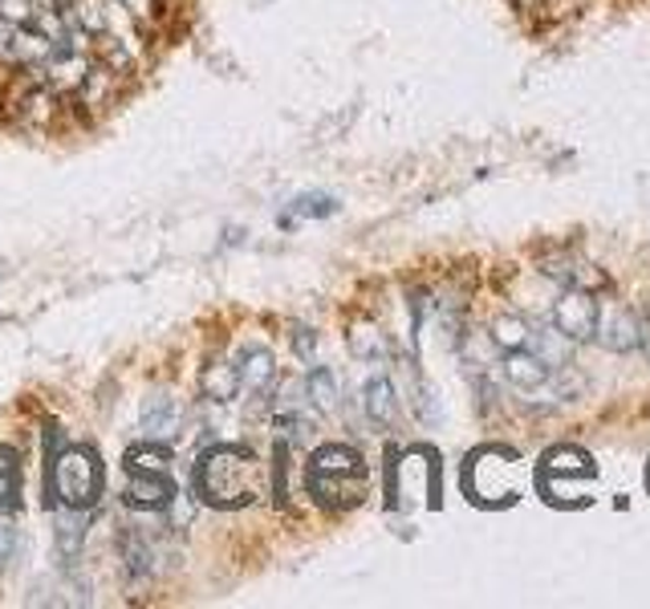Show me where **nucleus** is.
I'll list each match as a JSON object with an SVG mask.
<instances>
[{
	"instance_id": "nucleus-9",
	"label": "nucleus",
	"mask_w": 650,
	"mask_h": 609,
	"mask_svg": "<svg viewBox=\"0 0 650 609\" xmlns=\"http://www.w3.org/2000/svg\"><path fill=\"white\" fill-rule=\"evenodd\" d=\"M142 435L151 443H171L179 435V407L167 390H151L142 402Z\"/></svg>"
},
{
	"instance_id": "nucleus-4",
	"label": "nucleus",
	"mask_w": 650,
	"mask_h": 609,
	"mask_svg": "<svg viewBox=\"0 0 650 609\" xmlns=\"http://www.w3.org/2000/svg\"><path fill=\"white\" fill-rule=\"evenodd\" d=\"M310 492L313 500L325 504V508H358L371 492V475H366V463L358 468H310Z\"/></svg>"
},
{
	"instance_id": "nucleus-28",
	"label": "nucleus",
	"mask_w": 650,
	"mask_h": 609,
	"mask_svg": "<svg viewBox=\"0 0 650 609\" xmlns=\"http://www.w3.org/2000/svg\"><path fill=\"white\" fill-rule=\"evenodd\" d=\"M13 29H16V25H9V21L0 16V58H4V61H9V46H13Z\"/></svg>"
},
{
	"instance_id": "nucleus-8",
	"label": "nucleus",
	"mask_w": 650,
	"mask_h": 609,
	"mask_svg": "<svg viewBox=\"0 0 650 609\" xmlns=\"http://www.w3.org/2000/svg\"><path fill=\"white\" fill-rule=\"evenodd\" d=\"M504 378H509L516 390H525V395H541L545 386L553 382V365L533 350H509V358H504Z\"/></svg>"
},
{
	"instance_id": "nucleus-19",
	"label": "nucleus",
	"mask_w": 650,
	"mask_h": 609,
	"mask_svg": "<svg viewBox=\"0 0 650 609\" xmlns=\"http://www.w3.org/2000/svg\"><path fill=\"white\" fill-rule=\"evenodd\" d=\"M528 341H533V325L521 318H500L492 325V346L500 350H528Z\"/></svg>"
},
{
	"instance_id": "nucleus-24",
	"label": "nucleus",
	"mask_w": 650,
	"mask_h": 609,
	"mask_svg": "<svg viewBox=\"0 0 650 609\" xmlns=\"http://www.w3.org/2000/svg\"><path fill=\"white\" fill-rule=\"evenodd\" d=\"M13 552H16V524L9 517H0V573L9 569Z\"/></svg>"
},
{
	"instance_id": "nucleus-25",
	"label": "nucleus",
	"mask_w": 650,
	"mask_h": 609,
	"mask_svg": "<svg viewBox=\"0 0 650 609\" xmlns=\"http://www.w3.org/2000/svg\"><path fill=\"white\" fill-rule=\"evenodd\" d=\"M126 13L135 16L139 25H151L155 21V13H159V0H118Z\"/></svg>"
},
{
	"instance_id": "nucleus-6",
	"label": "nucleus",
	"mask_w": 650,
	"mask_h": 609,
	"mask_svg": "<svg viewBox=\"0 0 650 609\" xmlns=\"http://www.w3.org/2000/svg\"><path fill=\"white\" fill-rule=\"evenodd\" d=\"M553 325H558L570 341L593 337V330H598V301H593L586 289H565V297L553 304Z\"/></svg>"
},
{
	"instance_id": "nucleus-1",
	"label": "nucleus",
	"mask_w": 650,
	"mask_h": 609,
	"mask_svg": "<svg viewBox=\"0 0 650 609\" xmlns=\"http://www.w3.org/2000/svg\"><path fill=\"white\" fill-rule=\"evenodd\" d=\"M196 492L212 508H245L264 496V468L245 447H212L196 463Z\"/></svg>"
},
{
	"instance_id": "nucleus-5",
	"label": "nucleus",
	"mask_w": 650,
	"mask_h": 609,
	"mask_svg": "<svg viewBox=\"0 0 650 609\" xmlns=\"http://www.w3.org/2000/svg\"><path fill=\"white\" fill-rule=\"evenodd\" d=\"M37 70V82L53 94H74L86 82V74L93 70V61L86 53H74V49H58L49 61L33 65Z\"/></svg>"
},
{
	"instance_id": "nucleus-13",
	"label": "nucleus",
	"mask_w": 650,
	"mask_h": 609,
	"mask_svg": "<svg viewBox=\"0 0 650 609\" xmlns=\"http://www.w3.org/2000/svg\"><path fill=\"white\" fill-rule=\"evenodd\" d=\"M593 334H602L605 350H635L638 346V325L626 309H610L605 318L598 313V330Z\"/></svg>"
},
{
	"instance_id": "nucleus-15",
	"label": "nucleus",
	"mask_w": 650,
	"mask_h": 609,
	"mask_svg": "<svg viewBox=\"0 0 650 609\" xmlns=\"http://www.w3.org/2000/svg\"><path fill=\"white\" fill-rule=\"evenodd\" d=\"M114 90H118V70H110V65H93L90 74H86V82H82L74 94L82 98V107H107Z\"/></svg>"
},
{
	"instance_id": "nucleus-26",
	"label": "nucleus",
	"mask_w": 650,
	"mask_h": 609,
	"mask_svg": "<svg viewBox=\"0 0 650 609\" xmlns=\"http://www.w3.org/2000/svg\"><path fill=\"white\" fill-rule=\"evenodd\" d=\"M293 350H297V358L301 362H313V350H317V337L305 330V325H297L293 330Z\"/></svg>"
},
{
	"instance_id": "nucleus-27",
	"label": "nucleus",
	"mask_w": 650,
	"mask_h": 609,
	"mask_svg": "<svg viewBox=\"0 0 650 609\" xmlns=\"http://www.w3.org/2000/svg\"><path fill=\"white\" fill-rule=\"evenodd\" d=\"M297 212H301V215H329V212H334V199L305 196V199H297Z\"/></svg>"
},
{
	"instance_id": "nucleus-18",
	"label": "nucleus",
	"mask_w": 650,
	"mask_h": 609,
	"mask_svg": "<svg viewBox=\"0 0 650 609\" xmlns=\"http://www.w3.org/2000/svg\"><path fill=\"white\" fill-rule=\"evenodd\" d=\"M305 395H310L313 411H322V414L338 411V398H341L338 374H334V370H313L310 378H305Z\"/></svg>"
},
{
	"instance_id": "nucleus-16",
	"label": "nucleus",
	"mask_w": 650,
	"mask_h": 609,
	"mask_svg": "<svg viewBox=\"0 0 650 609\" xmlns=\"http://www.w3.org/2000/svg\"><path fill=\"white\" fill-rule=\"evenodd\" d=\"M203 395L212 398V402H233L240 395V374H236V365L228 362H212L203 370Z\"/></svg>"
},
{
	"instance_id": "nucleus-17",
	"label": "nucleus",
	"mask_w": 650,
	"mask_h": 609,
	"mask_svg": "<svg viewBox=\"0 0 650 609\" xmlns=\"http://www.w3.org/2000/svg\"><path fill=\"white\" fill-rule=\"evenodd\" d=\"M350 350H354V358H362V362H378V358H387L390 353V341L378 325L362 321V325L350 330Z\"/></svg>"
},
{
	"instance_id": "nucleus-20",
	"label": "nucleus",
	"mask_w": 650,
	"mask_h": 609,
	"mask_svg": "<svg viewBox=\"0 0 650 609\" xmlns=\"http://www.w3.org/2000/svg\"><path fill=\"white\" fill-rule=\"evenodd\" d=\"M82 536H86V529H82L78 508H65L62 517H58V545H62L65 557H74V552H78Z\"/></svg>"
},
{
	"instance_id": "nucleus-22",
	"label": "nucleus",
	"mask_w": 650,
	"mask_h": 609,
	"mask_svg": "<svg viewBox=\"0 0 650 609\" xmlns=\"http://www.w3.org/2000/svg\"><path fill=\"white\" fill-rule=\"evenodd\" d=\"M13 496H16V463H13V451L0 447V508H9Z\"/></svg>"
},
{
	"instance_id": "nucleus-21",
	"label": "nucleus",
	"mask_w": 650,
	"mask_h": 609,
	"mask_svg": "<svg viewBox=\"0 0 650 609\" xmlns=\"http://www.w3.org/2000/svg\"><path fill=\"white\" fill-rule=\"evenodd\" d=\"M37 13H41L37 0H0V16H4L9 25H33Z\"/></svg>"
},
{
	"instance_id": "nucleus-3",
	"label": "nucleus",
	"mask_w": 650,
	"mask_h": 609,
	"mask_svg": "<svg viewBox=\"0 0 650 609\" xmlns=\"http://www.w3.org/2000/svg\"><path fill=\"white\" fill-rule=\"evenodd\" d=\"M586 480H593V459L577 447H558L545 456V492L549 500H577L586 496Z\"/></svg>"
},
{
	"instance_id": "nucleus-7",
	"label": "nucleus",
	"mask_w": 650,
	"mask_h": 609,
	"mask_svg": "<svg viewBox=\"0 0 650 609\" xmlns=\"http://www.w3.org/2000/svg\"><path fill=\"white\" fill-rule=\"evenodd\" d=\"M472 463L488 472V484L472 487L476 500H512V496H516V468H512L509 451H484V456H476Z\"/></svg>"
},
{
	"instance_id": "nucleus-2",
	"label": "nucleus",
	"mask_w": 650,
	"mask_h": 609,
	"mask_svg": "<svg viewBox=\"0 0 650 609\" xmlns=\"http://www.w3.org/2000/svg\"><path fill=\"white\" fill-rule=\"evenodd\" d=\"M102 492V463L90 447H65L58 459H49V504L58 496L62 508H90Z\"/></svg>"
},
{
	"instance_id": "nucleus-11",
	"label": "nucleus",
	"mask_w": 650,
	"mask_h": 609,
	"mask_svg": "<svg viewBox=\"0 0 650 609\" xmlns=\"http://www.w3.org/2000/svg\"><path fill=\"white\" fill-rule=\"evenodd\" d=\"M236 374H240V390H248V395H264V390L273 386V378H277V362H273V353L264 350V346H252V350L240 353Z\"/></svg>"
},
{
	"instance_id": "nucleus-29",
	"label": "nucleus",
	"mask_w": 650,
	"mask_h": 609,
	"mask_svg": "<svg viewBox=\"0 0 650 609\" xmlns=\"http://www.w3.org/2000/svg\"><path fill=\"white\" fill-rule=\"evenodd\" d=\"M638 337H642V346H647V353H650V325L647 330H638Z\"/></svg>"
},
{
	"instance_id": "nucleus-14",
	"label": "nucleus",
	"mask_w": 650,
	"mask_h": 609,
	"mask_svg": "<svg viewBox=\"0 0 650 609\" xmlns=\"http://www.w3.org/2000/svg\"><path fill=\"white\" fill-rule=\"evenodd\" d=\"M362 411H366V419H371V423H378V426L395 423L399 402H395V386H390V378H371V382H366V390H362Z\"/></svg>"
},
{
	"instance_id": "nucleus-23",
	"label": "nucleus",
	"mask_w": 650,
	"mask_h": 609,
	"mask_svg": "<svg viewBox=\"0 0 650 609\" xmlns=\"http://www.w3.org/2000/svg\"><path fill=\"white\" fill-rule=\"evenodd\" d=\"M130 472H167V456H163L159 447L130 451Z\"/></svg>"
},
{
	"instance_id": "nucleus-12",
	"label": "nucleus",
	"mask_w": 650,
	"mask_h": 609,
	"mask_svg": "<svg viewBox=\"0 0 650 609\" xmlns=\"http://www.w3.org/2000/svg\"><path fill=\"white\" fill-rule=\"evenodd\" d=\"M58 53V46L49 41L46 33L37 25H16L13 29V46H9V61H25V65H41Z\"/></svg>"
},
{
	"instance_id": "nucleus-10",
	"label": "nucleus",
	"mask_w": 650,
	"mask_h": 609,
	"mask_svg": "<svg viewBox=\"0 0 650 609\" xmlns=\"http://www.w3.org/2000/svg\"><path fill=\"white\" fill-rule=\"evenodd\" d=\"M171 500H175V484L167 480V472H130V484H126V504L130 508L163 512Z\"/></svg>"
}]
</instances>
